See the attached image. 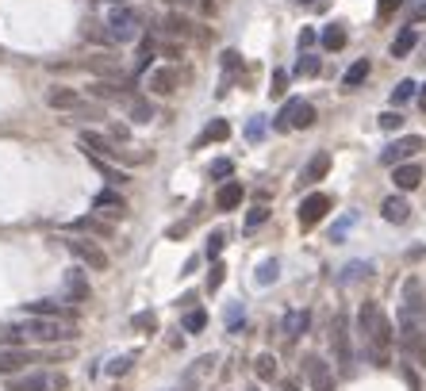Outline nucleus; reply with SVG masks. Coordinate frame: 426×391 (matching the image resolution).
<instances>
[{
	"instance_id": "1a4fd4ad",
	"label": "nucleus",
	"mask_w": 426,
	"mask_h": 391,
	"mask_svg": "<svg viewBox=\"0 0 426 391\" xmlns=\"http://www.w3.org/2000/svg\"><path fill=\"white\" fill-rule=\"evenodd\" d=\"M330 211V196H323V192H311V196H303L300 211H296V219H300V226L308 230V226H315L319 219Z\"/></svg>"
},
{
	"instance_id": "c03bdc74",
	"label": "nucleus",
	"mask_w": 426,
	"mask_h": 391,
	"mask_svg": "<svg viewBox=\"0 0 426 391\" xmlns=\"http://www.w3.org/2000/svg\"><path fill=\"white\" fill-rule=\"evenodd\" d=\"M85 39H92V42H104V46H112V31H108V24H89L85 27Z\"/></svg>"
},
{
	"instance_id": "8fccbe9b",
	"label": "nucleus",
	"mask_w": 426,
	"mask_h": 391,
	"mask_svg": "<svg viewBox=\"0 0 426 391\" xmlns=\"http://www.w3.org/2000/svg\"><path fill=\"white\" fill-rule=\"evenodd\" d=\"M403 0H376V19H392Z\"/></svg>"
},
{
	"instance_id": "c9c22d12",
	"label": "nucleus",
	"mask_w": 426,
	"mask_h": 391,
	"mask_svg": "<svg viewBox=\"0 0 426 391\" xmlns=\"http://www.w3.org/2000/svg\"><path fill=\"white\" fill-rule=\"evenodd\" d=\"M89 158H92V154H89ZM92 165L100 169V176H104V181H108V184H123V181H127V173H123V169L108 165V161H104V158H92Z\"/></svg>"
},
{
	"instance_id": "7ed1b4c3",
	"label": "nucleus",
	"mask_w": 426,
	"mask_h": 391,
	"mask_svg": "<svg viewBox=\"0 0 426 391\" xmlns=\"http://www.w3.org/2000/svg\"><path fill=\"white\" fill-rule=\"evenodd\" d=\"M104 24H108V31H112V42H131L134 35L142 31V12L131 8V4H116Z\"/></svg>"
},
{
	"instance_id": "4c0bfd02",
	"label": "nucleus",
	"mask_w": 426,
	"mask_h": 391,
	"mask_svg": "<svg viewBox=\"0 0 426 391\" xmlns=\"http://www.w3.org/2000/svg\"><path fill=\"white\" fill-rule=\"evenodd\" d=\"M411 96H418V84L411 81V77H407V81H400V84L392 89V104H396V108H400V104H407Z\"/></svg>"
},
{
	"instance_id": "052dcab7",
	"label": "nucleus",
	"mask_w": 426,
	"mask_h": 391,
	"mask_svg": "<svg viewBox=\"0 0 426 391\" xmlns=\"http://www.w3.org/2000/svg\"><path fill=\"white\" fill-rule=\"evenodd\" d=\"M418 108L426 111V84H423V89H418Z\"/></svg>"
},
{
	"instance_id": "680f3d73",
	"label": "nucleus",
	"mask_w": 426,
	"mask_h": 391,
	"mask_svg": "<svg viewBox=\"0 0 426 391\" xmlns=\"http://www.w3.org/2000/svg\"><path fill=\"white\" fill-rule=\"evenodd\" d=\"M284 391H300V383H292V380H288V383H284Z\"/></svg>"
},
{
	"instance_id": "0eeeda50",
	"label": "nucleus",
	"mask_w": 426,
	"mask_h": 391,
	"mask_svg": "<svg viewBox=\"0 0 426 391\" xmlns=\"http://www.w3.org/2000/svg\"><path fill=\"white\" fill-rule=\"evenodd\" d=\"M311 123H315V108H311L308 100H288L273 127L276 131H288V127H311Z\"/></svg>"
},
{
	"instance_id": "7c9ffc66",
	"label": "nucleus",
	"mask_w": 426,
	"mask_h": 391,
	"mask_svg": "<svg viewBox=\"0 0 426 391\" xmlns=\"http://www.w3.org/2000/svg\"><path fill=\"white\" fill-rule=\"evenodd\" d=\"M127 111H131L134 123H150V119H154L150 100H142V96H127Z\"/></svg>"
},
{
	"instance_id": "79ce46f5",
	"label": "nucleus",
	"mask_w": 426,
	"mask_h": 391,
	"mask_svg": "<svg viewBox=\"0 0 426 391\" xmlns=\"http://www.w3.org/2000/svg\"><path fill=\"white\" fill-rule=\"evenodd\" d=\"M361 276H369V265H365V261H350L346 273L338 276V284H353V280H361Z\"/></svg>"
},
{
	"instance_id": "5fc2aeb1",
	"label": "nucleus",
	"mask_w": 426,
	"mask_h": 391,
	"mask_svg": "<svg viewBox=\"0 0 426 391\" xmlns=\"http://www.w3.org/2000/svg\"><path fill=\"white\" fill-rule=\"evenodd\" d=\"M350 223H353V215H342V223L330 230V238H335V242H346V230H350Z\"/></svg>"
},
{
	"instance_id": "49530a36",
	"label": "nucleus",
	"mask_w": 426,
	"mask_h": 391,
	"mask_svg": "<svg viewBox=\"0 0 426 391\" xmlns=\"http://www.w3.org/2000/svg\"><path fill=\"white\" fill-rule=\"evenodd\" d=\"M284 89H288V73H284V69H276L273 81H269V96H273V100H281Z\"/></svg>"
},
{
	"instance_id": "ddd939ff",
	"label": "nucleus",
	"mask_w": 426,
	"mask_h": 391,
	"mask_svg": "<svg viewBox=\"0 0 426 391\" xmlns=\"http://www.w3.org/2000/svg\"><path fill=\"white\" fill-rule=\"evenodd\" d=\"M81 150L92 154V158H119V146H112V138L96 131H81Z\"/></svg>"
},
{
	"instance_id": "13d9d810",
	"label": "nucleus",
	"mask_w": 426,
	"mask_h": 391,
	"mask_svg": "<svg viewBox=\"0 0 426 391\" xmlns=\"http://www.w3.org/2000/svg\"><path fill=\"white\" fill-rule=\"evenodd\" d=\"M315 39H319V35L311 31V27H303V31H300V54L308 51V46H311V42H315Z\"/></svg>"
},
{
	"instance_id": "f257e3e1",
	"label": "nucleus",
	"mask_w": 426,
	"mask_h": 391,
	"mask_svg": "<svg viewBox=\"0 0 426 391\" xmlns=\"http://www.w3.org/2000/svg\"><path fill=\"white\" fill-rule=\"evenodd\" d=\"M396 330H400L403 349H407L411 357H418V365H426V361H423L426 291H423V280H418V276H411V280L403 284V295H400V315H396Z\"/></svg>"
},
{
	"instance_id": "37998d69",
	"label": "nucleus",
	"mask_w": 426,
	"mask_h": 391,
	"mask_svg": "<svg viewBox=\"0 0 426 391\" xmlns=\"http://www.w3.org/2000/svg\"><path fill=\"white\" fill-rule=\"evenodd\" d=\"M227 280V265L223 261H211V273H208V291H219Z\"/></svg>"
},
{
	"instance_id": "4d7b16f0",
	"label": "nucleus",
	"mask_w": 426,
	"mask_h": 391,
	"mask_svg": "<svg viewBox=\"0 0 426 391\" xmlns=\"http://www.w3.org/2000/svg\"><path fill=\"white\" fill-rule=\"evenodd\" d=\"M238 62H242V58H238V51H227L223 54V69H227V73H234V69H238Z\"/></svg>"
},
{
	"instance_id": "2f4dec72",
	"label": "nucleus",
	"mask_w": 426,
	"mask_h": 391,
	"mask_svg": "<svg viewBox=\"0 0 426 391\" xmlns=\"http://www.w3.org/2000/svg\"><path fill=\"white\" fill-rule=\"evenodd\" d=\"M69 230H89V234H96V238H112V226L108 223H100L96 215H85V219H77Z\"/></svg>"
},
{
	"instance_id": "6e6552de",
	"label": "nucleus",
	"mask_w": 426,
	"mask_h": 391,
	"mask_svg": "<svg viewBox=\"0 0 426 391\" xmlns=\"http://www.w3.org/2000/svg\"><path fill=\"white\" fill-rule=\"evenodd\" d=\"M303 372H308V380H311V391H335V368L326 365L319 353L303 357Z\"/></svg>"
},
{
	"instance_id": "864d4df0",
	"label": "nucleus",
	"mask_w": 426,
	"mask_h": 391,
	"mask_svg": "<svg viewBox=\"0 0 426 391\" xmlns=\"http://www.w3.org/2000/svg\"><path fill=\"white\" fill-rule=\"evenodd\" d=\"M265 219H269V208H254L250 215H246V230H258V226L265 223Z\"/></svg>"
},
{
	"instance_id": "72a5a7b5",
	"label": "nucleus",
	"mask_w": 426,
	"mask_h": 391,
	"mask_svg": "<svg viewBox=\"0 0 426 391\" xmlns=\"http://www.w3.org/2000/svg\"><path fill=\"white\" fill-rule=\"evenodd\" d=\"M204 326H208V311H204V307H193L188 315H184L181 330H188V334H204Z\"/></svg>"
},
{
	"instance_id": "a211bd4d",
	"label": "nucleus",
	"mask_w": 426,
	"mask_h": 391,
	"mask_svg": "<svg viewBox=\"0 0 426 391\" xmlns=\"http://www.w3.org/2000/svg\"><path fill=\"white\" fill-rule=\"evenodd\" d=\"M46 104L58 111H77L85 100H81V92H73V89H51L46 92Z\"/></svg>"
},
{
	"instance_id": "f704fd0d",
	"label": "nucleus",
	"mask_w": 426,
	"mask_h": 391,
	"mask_svg": "<svg viewBox=\"0 0 426 391\" xmlns=\"http://www.w3.org/2000/svg\"><path fill=\"white\" fill-rule=\"evenodd\" d=\"M131 365H134V353H119V357H112L108 365H104V372H108V376H116V380H119V376H127V372H131Z\"/></svg>"
},
{
	"instance_id": "dca6fc26",
	"label": "nucleus",
	"mask_w": 426,
	"mask_h": 391,
	"mask_svg": "<svg viewBox=\"0 0 426 391\" xmlns=\"http://www.w3.org/2000/svg\"><path fill=\"white\" fill-rule=\"evenodd\" d=\"M242 200H246V188H242L238 181L219 184V192H215V208H219V211H234Z\"/></svg>"
},
{
	"instance_id": "39448f33",
	"label": "nucleus",
	"mask_w": 426,
	"mask_h": 391,
	"mask_svg": "<svg viewBox=\"0 0 426 391\" xmlns=\"http://www.w3.org/2000/svg\"><path fill=\"white\" fill-rule=\"evenodd\" d=\"M24 330H27V338L42 341V345H54V341H73L77 338L73 326L58 322V318H27Z\"/></svg>"
},
{
	"instance_id": "9d476101",
	"label": "nucleus",
	"mask_w": 426,
	"mask_h": 391,
	"mask_svg": "<svg viewBox=\"0 0 426 391\" xmlns=\"http://www.w3.org/2000/svg\"><path fill=\"white\" fill-rule=\"evenodd\" d=\"M418 150H423V138H418V134H407V138H396L392 146L380 154V161H384V165H403V158H415Z\"/></svg>"
},
{
	"instance_id": "603ef678",
	"label": "nucleus",
	"mask_w": 426,
	"mask_h": 391,
	"mask_svg": "<svg viewBox=\"0 0 426 391\" xmlns=\"http://www.w3.org/2000/svg\"><path fill=\"white\" fill-rule=\"evenodd\" d=\"M400 127H403L400 111H384V116H380V131H400Z\"/></svg>"
},
{
	"instance_id": "6ab92c4d",
	"label": "nucleus",
	"mask_w": 426,
	"mask_h": 391,
	"mask_svg": "<svg viewBox=\"0 0 426 391\" xmlns=\"http://www.w3.org/2000/svg\"><path fill=\"white\" fill-rule=\"evenodd\" d=\"M27 361H35V353H27V349H0V376L19 372Z\"/></svg>"
},
{
	"instance_id": "412c9836",
	"label": "nucleus",
	"mask_w": 426,
	"mask_h": 391,
	"mask_svg": "<svg viewBox=\"0 0 426 391\" xmlns=\"http://www.w3.org/2000/svg\"><path fill=\"white\" fill-rule=\"evenodd\" d=\"M380 215H384L388 223H407V215H411V203L403 200V196H388V200L380 203Z\"/></svg>"
},
{
	"instance_id": "a19ab883",
	"label": "nucleus",
	"mask_w": 426,
	"mask_h": 391,
	"mask_svg": "<svg viewBox=\"0 0 426 391\" xmlns=\"http://www.w3.org/2000/svg\"><path fill=\"white\" fill-rule=\"evenodd\" d=\"M161 27H166V35H188V19L177 16V12H169V16L161 19Z\"/></svg>"
},
{
	"instance_id": "c85d7f7f",
	"label": "nucleus",
	"mask_w": 426,
	"mask_h": 391,
	"mask_svg": "<svg viewBox=\"0 0 426 391\" xmlns=\"http://www.w3.org/2000/svg\"><path fill=\"white\" fill-rule=\"evenodd\" d=\"M24 341H27V330H24V322L0 326V345H4V349H24Z\"/></svg>"
},
{
	"instance_id": "aec40b11",
	"label": "nucleus",
	"mask_w": 426,
	"mask_h": 391,
	"mask_svg": "<svg viewBox=\"0 0 426 391\" xmlns=\"http://www.w3.org/2000/svg\"><path fill=\"white\" fill-rule=\"evenodd\" d=\"M51 388L54 383H51L46 372H27V376H19V380L8 383V391H51Z\"/></svg>"
},
{
	"instance_id": "473e14b6",
	"label": "nucleus",
	"mask_w": 426,
	"mask_h": 391,
	"mask_svg": "<svg viewBox=\"0 0 426 391\" xmlns=\"http://www.w3.org/2000/svg\"><path fill=\"white\" fill-rule=\"evenodd\" d=\"M227 134H231V123H227V119H211L208 131L200 134V142H196V146H208V142H223Z\"/></svg>"
},
{
	"instance_id": "58836bf2",
	"label": "nucleus",
	"mask_w": 426,
	"mask_h": 391,
	"mask_svg": "<svg viewBox=\"0 0 426 391\" xmlns=\"http://www.w3.org/2000/svg\"><path fill=\"white\" fill-rule=\"evenodd\" d=\"M242 326H246L242 303H231V307H227V330H231V334H242Z\"/></svg>"
},
{
	"instance_id": "a18cd8bd",
	"label": "nucleus",
	"mask_w": 426,
	"mask_h": 391,
	"mask_svg": "<svg viewBox=\"0 0 426 391\" xmlns=\"http://www.w3.org/2000/svg\"><path fill=\"white\" fill-rule=\"evenodd\" d=\"M231 173H234V161L231 158H215V161H211V176H215V181L227 184V176H231Z\"/></svg>"
},
{
	"instance_id": "5701e85b",
	"label": "nucleus",
	"mask_w": 426,
	"mask_h": 391,
	"mask_svg": "<svg viewBox=\"0 0 426 391\" xmlns=\"http://www.w3.org/2000/svg\"><path fill=\"white\" fill-rule=\"evenodd\" d=\"M326 173H330V154H326V150H319L315 158H311L308 165H303V181H308V184H315V181H323Z\"/></svg>"
},
{
	"instance_id": "423d86ee",
	"label": "nucleus",
	"mask_w": 426,
	"mask_h": 391,
	"mask_svg": "<svg viewBox=\"0 0 426 391\" xmlns=\"http://www.w3.org/2000/svg\"><path fill=\"white\" fill-rule=\"evenodd\" d=\"M62 246H66V250L73 253L85 269H96V273H104V269H108V253H104L92 238H62Z\"/></svg>"
},
{
	"instance_id": "9b49d317",
	"label": "nucleus",
	"mask_w": 426,
	"mask_h": 391,
	"mask_svg": "<svg viewBox=\"0 0 426 391\" xmlns=\"http://www.w3.org/2000/svg\"><path fill=\"white\" fill-rule=\"evenodd\" d=\"M92 208L100 211V215H112V219H123L127 215V200L119 196L116 188H100V192H96V200H92Z\"/></svg>"
},
{
	"instance_id": "e2e57ef3",
	"label": "nucleus",
	"mask_w": 426,
	"mask_h": 391,
	"mask_svg": "<svg viewBox=\"0 0 426 391\" xmlns=\"http://www.w3.org/2000/svg\"><path fill=\"white\" fill-rule=\"evenodd\" d=\"M296 4H311V0H296Z\"/></svg>"
},
{
	"instance_id": "a878e982",
	"label": "nucleus",
	"mask_w": 426,
	"mask_h": 391,
	"mask_svg": "<svg viewBox=\"0 0 426 391\" xmlns=\"http://www.w3.org/2000/svg\"><path fill=\"white\" fill-rule=\"evenodd\" d=\"M392 181H396V188L411 192V188H415L418 181H423V169H418V165H407V161H403V165H396Z\"/></svg>"
},
{
	"instance_id": "2eb2a0df",
	"label": "nucleus",
	"mask_w": 426,
	"mask_h": 391,
	"mask_svg": "<svg viewBox=\"0 0 426 391\" xmlns=\"http://www.w3.org/2000/svg\"><path fill=\"white\" fill-rule=\"evenodd\" d=\"M24 311H27V318H69V311L62 307L58 300H31V303H24Z\"/></svg>"
},
{
	"instance_id": "bf43d9fd",
	"label": "nucleus",
	"mask_w": 426,
	"mask_h": 391,
	"mask_svg": "<svg viewBox=\"0 0 426 391\" xmlns=\"http://www.w3.org/2000/svg\"><path fill=\"white\" fill-rule=\"evenodd\" d=\"M423 19H426V0H423V4H415V8H411V24H423Z\"/></svg>"
},
{
	"instance_id": "e433bc0d",
	"label": "nucleus",
	"mask_w": 426,
	"mask_h": 391,
	"mask_svg": "<svg viewBox=\"0 0 426 391\" xmlns=\"http://www.w3.org/2000/svg\"><path fill=\"white\" fill-rule=\"evenodd\" d=\"M254 372H258V380H273L276 376V357L273 353H261V357L254 361Z\"/></svg>"
},
{
	"instance_id": "393cba45",
	"label": "nucleus",
	"mask_w": 426,
	"mask_h": 391,
	"mask_svg": "<svg viewBox=\"0 0 426 391\" xmlns=\"http://www.w3.org/2000/svg\"><path fill=\"white\" fill-rule=\"evenodd\" d=\"M346 39H350V35H346V27L338 24V19H335V24H326V27H323V35H319V42H323L326 51H342Z\"/></svg>"
},
{
	"instance_id": "6e6d98bb",
	"label": "nucleus",
	"mask_w": 426,
	"mask_h": 391,
	"mask_svg": "<svg viewBox=\"0 0 426 391\" xmlns=\"http://www.w3.org/2000/svg\"><path fill=\"white\" fill-rule=\"evenodd\" d=\"M158 51H161V54H166V58H169V62H177V58H181V42H161Z\"/></svg>"
},
{
	"instance_id": "4468645a",
	"label": "nucleus",
	"mask_w": 426,
	"mask_h": 391,
	"mask_svg": "<svg viewBox=\"0 0 426 391\" xmlns=\"http://www.w3.org/2000/svg\"><path fill=\"white\" fill-rule=\"evenodd\" d=\"M177 84H181V73H177L173 66H161L150 73V92L154 96H169V92H177Z\"/></svg>"
},
{
	"instance_id": "bb28decb",
	"label": "nucleus",
	"mask_w": 426,
	"mask_h": 391,
	"mask_svg": "<svg viewBox=\"0 0 426 391\" xmlns=\"http://www.w3.org/2000/svg\"><path fill=\"white\" fill-rule=\"evenodd\" d=\"M276 280H281V261L265 257L258 265V273H254V284H258V288H269V284H276Z\"/></svg>"
},
{
	"instance_id": "4be33fe9",
	"label": "nucleus",
	"mask_w": 426,
	"mask_h": 391,
	"mask_svg": "<svg viewBox=\"0 0 426 391\" xmlns=\"http://www.w3.org/2000/svg\"><path fill=\"white\" fill-rule=\"evenodd\" d=\"M89 69L100 77H112V81H123V69H119L116 58H108V54H92L89 58Z\"/></svg>"
},
{
	"instance_id": "cd10ccee",
	"label": "nucleus",
	"mask_w": 426,
	"mask_h": 391,
	"mask_svg": "<svg viewBox=\"0 0 426 391\" xmlns=\"http://www.w3.org/2000/svg\"><path fill=\"white\" fill-rule=\"evenodd\" d=\"M415 46H418V31L415 27H403V31L396 35V42H392V58H407Z\"/></svg>"
},
{
	"instance_id": "f03ea898",
	"label": "nucleus",
	"mask_w": 426,
	"mask_h": 391,
	"mask_svg": "<svg viewBox=\"0 0 426 391\" xmlns=\"http://www.w3.org/2000/svg\"><path fill=\"white\" fill-rule=\"evenodd\" d=\"M357 338H361V345H365L369 361H373L376 368H388V365H392L396 330H392V322H388V315L376 307L373 300H365V303L357 307Z\"/></svg>"
},
{
	"instance_id": "09e8293b",
	"label": "nucleus",
	"mask_w": 426,
	"mask_h": 391,
	"mask_svg": "<svg viewBox=\"0 0 426 391\" xmlns=\"http://www.w3.org/2000/svg\"><path fill=\"white\" fill-rule=\"evenodd\" d=\"M131 326L134 330H154L158 318H154V311H139V315H131Z\"/></svg>"
},
{
	"instance_id": "b1692460",
	"label": "nucleus",
	"mask_w": 426,
	"mask_h": 391,
	"mask_svg": "<svg viewBox=\"0 0 426 391\" xmlns=\"http://www.w3.org/2000/svg\"><path fill=\"white\" fill-rule=\"evenodd\" d=\"M369 73H373V66H369V58H357L350 69H346V77H342V89H350V92H353V89H361Z\"/></svg>"
},
{
	"instance_id": "20e7f679",
	"label": "nucleus",
	"mask_w": 426,
	"mask_h": 391,
	"mask_svg": "<svg viewBox=\"0 0 426 391\" xmlns=\"http://www.w3.org/2000/svg\"><path fill=\"white\" fill-rule=\"evenodd\" d=\"M330 345H335V361H338V372L350 376L353 372V345H350V318L338 311L335 322H330Z\"/></svg>"
},
{
	"instance_id": "f8f14e48",
	"label": "nucleus",
	"mask_w": 426,
	"mask_h": 391,
	"mask_svg": "<svg viewBox=\"0 0 426 391\" xmlns=\"http://www.w3.org/2000/svg\"><path fill=\"white\" fill-rule=\"evenodd\" d=\"M66 295H69V303H85V300L92 295L89 276H85V269H81V265L66 269Z\"/></svg>"
},
{
	"instance_id": "3c124183",
	"label": "nucleus",
	"mask_w": 426,
	"mask_h": 391,
	"mask_svg": "<svg viewBox=\"0 0 426 391\" xmlns=\"http://www.w3.org/2000/svg\"><path fill=\"white\" fill-rule=\"evenodd\" d=\"M261 134H265V119L254 116L250 123H246V138H250V142H261Z\"/></svg>"
},
{
	"instance_id": "f3484780",
	"label": "nucleus",
	"mask_w": 426,
	"mask_h": 391,
	"mask_svg": "<svg viewBox=\"0 0 426 391\" xmlns=\"http://www.w3.org/2000/svg\"><path fill=\"white\" fill-rule=\"evenodd\" d=\"M308 326H311V311H288L284 322H281V330H284V338H288V341H296V338L308 334Z\"/></svg>"
},
{
	"instance_id": "de8ad7c7",
	"label": "nucleus",
	"mask_w": 426,
	"mask_h": 391,
	"mask_svg": "<svg viewBox=\"0 0 426 391\" xmlns=\"http://www.w3.org/2000/svg\"><path fill=\"white\" fill-rule=\"evenodd\" d=\"M223 242H227V234H223V230H211V238H208V250H204V253H208L211 261H219V253H223Z\"/></svg>"
},
{
	"instance_id": "c756f323",
	"label": "nucleus",
	"mask_w": 426,
	"mask_h": 391,
	"mask_svg": "<svg viewBox=\"0 0 426 391\" xmlns=\"http://www.w3.org/2000/svg\"><path fill=\"white\" fill-rule=\"evenodd\" d=\"M154 54H158V39L154 35H146V39L139 42V58H134V73H142V69L154 62Z\"/></svg>"
},
{
	"instance_id": "ea45409f",
	"label": "nucleus",
	"mask_w": 426,
	"mask_h": 391,
	"mask_svg": "<svg viewBox=\"0 0 426 391\" xmlns=\"http://www.w3.org/2000/svg\"><path fill=\"white\" fill-rule=\"evenodd\" d=\"M296 73H300V77H315V73H319V54H308V51H303L300 62H296Z\"/></svg>"
}]
</instances>
